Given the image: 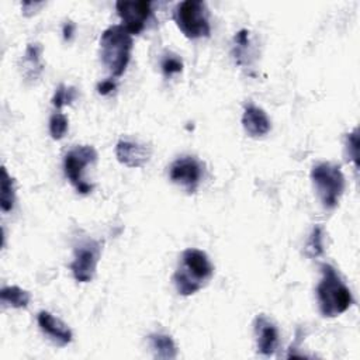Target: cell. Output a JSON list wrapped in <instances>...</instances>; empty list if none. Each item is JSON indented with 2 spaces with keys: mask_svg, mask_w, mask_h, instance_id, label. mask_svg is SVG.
<instances>
[{
  "mask_svg": "<svg viewBox=\"0 0 360 360\" xmlns=\"http://www.w3.org/2000/svg\"><path fill=\"white\" fill-rule=\"evenodd\" d=\"M214 266L205 252L186 249L181 253L179 267L173 274V284L180 295H193L200 291L212 277Z\"/></svg>",
  "mask_w": 360,
  "mask_h": 360,
  "instance_id": "6da1fadb",
  "label": "cell"
},
{
  "mask_svg": "<svg viewBox=\"0 0 360 360\" xmlns=\"http://www.w3.org/2000/svg\"><path fill=\"white\" fill-rule=\"evenodd\" d=\"M319 312L325 318H333L346 312L353 297L338 270L328 263L321 264V280L316 285Z\"/></svg>",
  "mask_w": 360,
  "mask_h": 360,
  "instance_id": "7a4b0ae2",
  "label": "cell"
},
{
  "mask_svg": "<svg viewBox=\"0 0 360 360\" xmlns=\"http://www.w3.org/2000/svg\"><path fill=\"white\" fill-rule=\"evenodd\" d=\"M132 35L122 25H111L100 38V58L112 77H120L131 59Z\"/></svg>",
  "mask_w": 360,
  "mask_h": 360,
  "instance_id": "3957f363",
  "label": "cell"
},
{
  "mask_svg": "<svg viewBox=\"0 0 360 360\" xmlns=\"http://www.w3.org/2000/svg\"><path fill=\"white\" fill-rule=\"evenodd\" d=\"M311 180L322 207L333 210L339 204L346 184L340 166L329 162L316 163L311 170Z\"/></svg>",
  "mask_w": 360,
  "mask_h": 360,
  "instance_id": "277c9868",
  "label": "cell"
},
{
  "mask_svg": "<svg viewBox=\"0 0 360 360\" xmlns=\"http://www.w3.org/2000/svg\"><path fill=\"white\" fill-rule=\"evenodd\" d=\"M173 18L184 37L190 39L210 37V14L204 1L186 0L176 6Z\"/></svg>",
  "mask_w": 360,
  "mask_h": 360,
  "instance_id": "5b68a950",
  "label": "cell"
},
{
  "mask_svg": "<svg viewBox=\"0 0 360 360\" xmlns=\"http://www.w3.org/2000/svg\"><path fill=\"white\" fill-rule=\"evenodd\" d=\"M97 160V152L91 145H80L70 149L63 158V170L66 179L80 194H89L93 186L83 177V172L89 165Z\"/></svg>",
  "mask_w": 360,
  "mask_h": 360,
  "instance_id": "8992f818",
  "label": "cell"
},
{
  "mask_svg": "<svg viewBox=\"0 0 360 360\" xmlns=\"http://www.w3.org/2000/svg\"><path fill=\"white\" fill-rule=\"evenodd\" d=\"M101 256V246L94 239H87L75 248L70 270L76 281L89 283L96 274Z\"/></svg>",
  "mask_w": 360,
  "mask_h": 360,
  "instance_id": "52a82bcc",
  "label": "cell"
},
{
  "mask_svg": "<svg viewBox=\"0 0 360 360\" xmlns=\"http://www.w3.org/2000/svg\"><path fill=\"white\" fill-rule=\"evenodd\" d=\"M204 167L202 163L195 156H180L177 158L169 169L170 180L184 188L187 193H194L202 179Z\"/></svg>",
  "mask_w": 360,
  "mask_h": 360,
  "instance_id": "ba28073f",
  "label": "cell"
},
{
  "mask_svg": "<svg viewBox=\"0 0 360 360\" xmlns=\"http://www.w3.org/2000/svg\"><path fill=\"white\" fill-rule=\"evenodd\" d=\"M115 8L122 21L121 25L131 35H138L139 32H142L152 14L150 3L145 0L117 1Z\"/></svg>",
  "mask_w": 360,
  "mask_h": 360,
  "instance_id": "9c48e42d",
  "label": "cell"
},
{
  "mask_svg": "<svg viewBox=\"0 0 360 360\" xmlns=\"http://www.w3.org/2000/svg\"><path fill=\"white\" fill-rule=\"evenodd\" d=\"M257 352L263 356H273L278 347V329L263 314L257 315L253 322Z\"/></svg>",
  "mask_w": 360,
  "mask_h": 360,
  "instance_id": "30bf717a",
  "label": "cell"
},
{
  "mask_svg": "<svg viewBox=\"0 0 360 360\" xmlns=\"http://www.w3.org/2000/svg\"><path fill=\"white\" fill-rule=\"evenodd\" d=\"M150 153L152 152L149 146L134 141L121 139L115 145V156L118 162L132 169L145 166L150 158Z\"/></svg>",
  "mask_w": 360,
  "mask_h": 360,
  "instance_id": "8fae6325",
  "label": "cell"
},
{
  "mask_svg": "<svg viewBox=\"0 0 360 360\" xmlns=\"http://www.w3.org/2000/svg\"><path fill=\"white\" fill-rule=\"evenodd\" d=\"M38 325L39 329L56 345L59 346H66L72 342L73 333L70 330V328L60 321L59 318L53 316L51 312L48 311H41L38 314Z\"/></svg>",
  "mask_w": 360,
  "mask_h": 360,
  "instance_id": "7c38bea8",
  "label": "cell"
},
{
  "mask_svg": "<svg viewBox=\"0 0 360 360\" xmlns=\"http://www.w3.org/2000/svg\"><path fill=\"white\" fill-rule=\"evenodd\" d=\"M242 127L249 136L260 138L269 134V131L271 129V122L263 108L255 105L253 103H249L245 105L242 114Z\"/></svg>",
  "mask_w": 360,
  "mask_h": 360,
  "instance_id": "4fadbf2b",
  "label": "cell"
},
{
  "mask_svg": "<svg viewBox=\"0 0 360 360\" xmlns=\"http://www.w3.org/2000/svg\"><path fill=\"white\" fill-rule=\"evenodd\" d=\"M41 53H42V46L39 44L34 42L27 45L21 59V72L25 79L35 80L42 73L44 66L41 60Z\"/></svg>",
  "mask_w": 360,
  "mask_h": 360,
  "instance_id": "5bb4252c",
  "label": "cell"
},
{
  "mask_svg": "<svg viewBox=\"0 0 360 360\" xmlns=\"http://www.w3.org/2000/svg\"><path fill=\"white\" fill-rule=\"evenodd\" d=\"M148 343L153 356L158 359L169 360V359H176L177 356L176 343L172 339V336L167 333H160V332L150 333L148 336Z\"/></svg>",
  "mask_w": 360,
  "mask_h": 360,
  "instance_id": "9a60e30c",
  "label": "cell"
},
{
  "mask_svg": "<svg viewBox=\"0 0 360 360\" xmlns=\"http://www.w3.org/2000/svg\"><path fill=\"white\" fill-rule=\"evenodd\" d=\"M1 304L11 308H25L31 301V294L17 285L3 287L0 291Z\"/></svg>",
  "mask_w": 360,
  "mask_h": 360,
  "instance_id": "2e32d148",
  "label": "cell"
},
{
  "mask_svg": "<svg viewBox=\"0 0 360 360\" xmlns=\"http://www.w3.org/2000/svg\"><path fill=\"white\" fill-rule=\"evenodd\" d=\"M15 201L14 191V180L7 173L6 167L1 169V193H0V207L3 212H8L13 210Z\"/></svg>",
  "mask_w": 360,
  "mask_h": 360,
  "instance_id": "e0dca14e",
  "label": "cell"
},
{
  "mask_svg": "<svg viewBox=\"0 0 360 360\" xmlns=\"http://www.w3.org/2000/svg\"><path fill=\"white\" fill-rule=\"evenodd\" d=\"M323 238L325 232L321 225H315L305 243V255L311 259L318 257L323 253Z\"/></svg>",
  "mask_w": 360,
  "mask_h": 360,
  "instance_id": "ac0fdd59",
  "label": "cell"
},
{
  "mask_svg": "<svg viewBox=\"0 0 360 360\" xmlns=\"http://www.w3.org/2000/svg\"><path fill=\"white\" fill-rule=\"evenodd\" d=\"M69 121L62 112H53L49 118V134L53 139H62L68 132Z\"/></svg>",
  "mask_w": 360,
  "mask_h": 360,
  "instance_id": "d6986e66",
  "label": "cell"
},
{
  "mask_svg": "<svg viewBox=\"0 0 360 360\" xmlns=\"http://www.w3.org/2000/svg\"><path fill=\"white\" fill-rule=\"evenodd\" d=\"M160 69L166 77H172L183 70V62L181 59L172 52H166L160 62Z\"/></svg>",
  "mask_w": 360,
  "mask_h": 360,
  "instance_id": "ffe728a7",
  "label": "cell"
},
{
  "mask_svg": "<svg viewBox=\"0 0 360 360\" xmlns=\"http://www.w3.org/2000/svg\"><path fill=\"white\" fill-rule=\"evenodd\" d=\"M76 96L77 93L73 87H65L63 84H59V87L55 90V94L52 97V104L56 108H62L65 104H72Z\"/></svg>",
  "mask_w": 360,
  "mask_h": 360,
  "instance_id": "44dd1931",
  "label": "cell"
},
{
  "mask_svg": "<svg viewBox=\"0 0 360 360\" xmlns=\"http://www.w3.org/2000/svg\"><path fill=\"white\" fill-rule=\"evenodd\" d=\"M345 146H346V155L347 159H350L354 165V169H359V136H357V129H353L346 135L345 139Z\"/></svg>",
  "mask_w": 360,
  "mask_h": 360,
  "instance_id": "7402d4cb",
  "label": "cell"
},
{
  "mask_svg": "<svg viewBox=\"0 0 360 360\" xmlns=\"http://www.w3.org/2000/svg\"><path fill=\"white\" fill-rule=\"evenodd\" d=\"M97 90H98V93H100V94H103V96L110 94L111 91H114V90H115V83H114L111 79L103 80L101 83H98Z\"/></svg>",
  "mask_w": 360,
  "mask_h": 360,
  "instance_id": "603a6c76",
  "label": "cell"
},
{
  "mask_svg": "<svg viewBox=\"0 0 360 360\" xmlns=\"http://www.w3.org/2000/svg\"><path fill=\"white\" fill-rule=\"evenodd\" d=\"M73 30H75V25H73L70 21L65 22V25H63V38H65L66 41H69V39L72 38Z\"/></svg>",
  "mask_w": 360,
  "mask_h": 360,
  "instance_id": "cb8c5ba5",
  "label": "cell"
}]
</instances>
